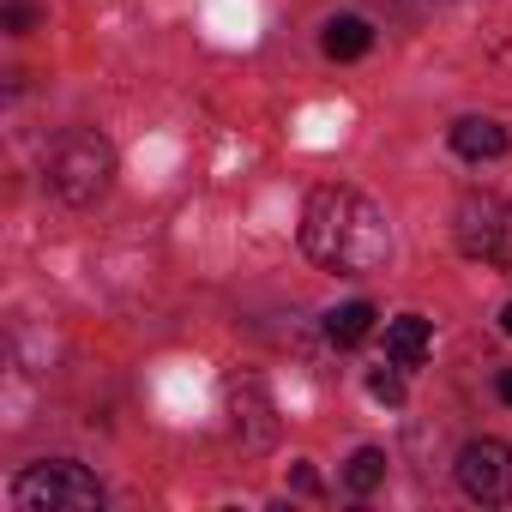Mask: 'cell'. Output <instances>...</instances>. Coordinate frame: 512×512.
<instances>
[{
  "label": "cell",
  "mask_w": 512,
  "mask_h": 512,
  "mask_svg": "<svg viewBox=\"0 0 512 512\" xmlns=\"http://www.w3.org/2000/svg\"><path fill=\"white\" fill-rule=\"evenodd\" d=\"M368 392H374L380 404H404V380H398L392 368H374V374H368Z\"/></svg>",
  "instance_id": "cell-12"
},
{
  "label": "cell",
  "mask_w": 512,
  "mask_h": 512,
  "mask_svg": "<svg viewBox=\"0 0 512 512\" xmlns=\"http://www.w3.org/2000/svg\"><path fill=\"white\" fill-rule=\"evenodd\" d=\"M458 488L482 506H506L512 500V446L506 440H470L458 452Z\"/></svg>",
  "instance_id": "cell-5"
},
{
  "label": "cell",
  "mask_w": 512,
  "mask_h": 512,
  "mask_svg": "<svg viewBox=\"0 0 512 512\" xmlns=\"http://www.w3.org/2000/svg\"><path fill=\"white\" fill-rule=\"evenodd\" d=\"M368 332H374V308H368V302H344V308H332V314H326V338H332V344H344V350H350V344H362Z\"/></svg>",
  "instance_id": "cell-9"
},
{
  "label": "cell",
  "mask_w": 512,
  "mask_h": 512,
  "mask_svg": "<svg viewBox=\"0 0 512 512\" xmlns=\"http://www.w3.org/2000/svg\"><path fill=\"white\" fill-rule=\"evenodd\" d=\"M290 482H296V488H302V494H320V476H314V470H308V464H296V470H290Z\"/></svg>",
  "instance_id": "cell-13"
},
{
  "label": "cell",
  "mask_w": 512,
  "mask_h": 512,
  "mask_svg": "<svg viewBox=\"0 0 512 512\" xmlns=\"http://www.w3.org/2000/svg\"><path fill=\"white\" fill-rule=\"evenodd\" d=\"M109 175H115V151H109V139L91 133V127H73V133L55 145V157H49V187H55L67 205L103 199Z\"/></svg>",
  "instance_id": "cell-2"
},
{
  "label": "cell",
  "mask_w": 512,
  "mask_h": 512,
  "mask_svg": "<svg viewBox=\"0 0 512 512\" xmlns=\"http://www.w3.org/2000/svg\"><path fill=\"white\" fill-rule=\"evenodd\" d=\"M320 49H326L332 61H362V55L374 49V25H368V19H356V13H344V19H332V25H326Z\"/></svg>",
  "instance_id": "cell-8"
},
{
  "label": "cell",
  "mask_w": 512,
  "mask_h": 512,
  "mask_svg": "<svg viewBox=\"0 0 512 512\" xmlns=\"http://www.w3.org/2000/svg\"><path fill=\"white\" fill-rule=\"evenodd\" d=\"M452 235H458L464 260L512 272V199H500V193H464L458 211H452Z\"/></svg>",
  "instance_id": "cell-3"
},
{
  "label": "cell",
  "mask_w": 512,
  "mask_h": 512,
  "mask_svg": "<svg viewBox=\"0 0 512 512\" xmlns=\"http://www.w3.org/2000/svg\"><path fill=\"white\" fill-rule=\"evenodd\" d=\"M500 332H506V338H512V302H506V308H500Z\"/></svg>",
  "instance_id": "cell-14"
},
{
  "label": "cell",
  "mask_w": 512,
  "mask_h": 512,
  "mask_svg": "<svg viewBox=\"0 0 512 512\" xmlns=\"http://www.w3.org/2000/svg\"><path fill=\"white\" fill-rule=\"evenodd\" d=\"M302 247H308L314 266H326L338 278H362V272H380L392 260V229L368 193L314 187L308 211H302Z\"/></svg>",
  "instance_id": "cell-1"
},
{
  "label": "cell",
  "mask_w": 512,
  "mask_h": 512,
  "mask_svg": "<svg viewBox=\"0 0 512 512\" xmlns=\"http://www.w3.org/2000/svg\"><path fill=\"white\" fill-rule=\"evenodd\" d=\"M344 482H350L356 494H374V488L386 482V452H380V446H356L350 464H344Z\"/></svg>",
  "instance_id": "cell-10"
},
{
  "label": "cell",
  "mask_w": 512,
  "mask_h": 512,
  "mask_svg": "<svg viewBox=\"0 0 512 512\" xmlns=\"http://www.w3.org/2000/svg\"><path fill=\"white\" fill-rule=\"evenodd\" d=\"M500 398H506V404H512V368H506V374H500Z\"/></svg>",
  "instance_id": "cell-15"
},
{
  "label": "cell",
  "mask_w": 512,
  "mask_h": 512,
  "mask_svg": "<svg viewBox=\"0 0 512 512\" xmlns=\"http://www.w3.org/2000/svg\"><path fill=\"white\" fill-rule=\"evenodd\" d=\"M452 151H458V157H470V163H488V157H500V151H506V127H500V121H488V115H464V121L452 127Z\"/></svg>",
  "instance_id": "cell-6"
},
{
  "label": "cell",
  "mask_w": 512,
  "mask_h": 512,
  "mask_svg": "<svg viewBox=\"0 0 512 512\" xmlns=\"http://www.w3.org/2000/svg\"><path fill=\"white\" fill-rule=\"evenodd\" d=\"M43 25V7H37V0H7V31L13 37H31Z\"/></svg>",
  "instance_id": "cell-11"
},
{
  "label": "cell",
  "mask_w": 512,
  "mask_h": 512,
  "mask_svg": "<svg viewBox=\"0 0 512 512\" xmlns=\"http://www.w3.org/2000/svg\"><path fill=\"white\" fill-rule=\"evenodd\" d=\"M428 350H434V332H428V320H422V314H398V320L386 326V356H392L398 368L428 362Z\"/></svg>",
  "instance_id": "cell-7"
},
{
  "label": "cell",
  "mask_w": 512,
  "mask_h": 512,
  "mask_svg": "<svg viewBox=\"0 0 512 512\" xmlns=\"http://www.w3.org/2000/svg\"><path fill=\"white\" fill-rule=\"evenodd\" d=\"M13 500H19V512H97L103 488H97V476L85 464L55 458V464H31L13 482Z\"/></svg>",
  "instance_id": "cell-4"
}]
</instances>
